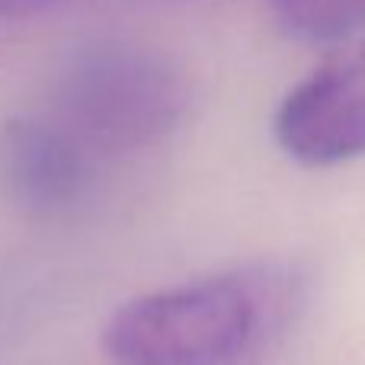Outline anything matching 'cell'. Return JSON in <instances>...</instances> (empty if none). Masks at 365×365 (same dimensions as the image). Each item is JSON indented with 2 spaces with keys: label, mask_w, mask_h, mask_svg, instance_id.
Segmentation results:
<instances>
[{
  "label": "cell",
  "mask_w": 365,
  "mask_h": 365,
  "mask_svg": "<svg viewBox=\"0 0 365 365\" xmlns=\"http://www.w3.org/2000/svg\"><path fill=\"white\" fill-rule=\"evenodd\" d=\"M58 119L103 151L158 145L189 109V83L173 61L135 42L81 48L58 77Z\"/></svg>",
  "instance_id": "2"
},
{
  "label": "cell",
  "mask_w": 365,
  "mask_h": 365,
  "mask_svg": "<svg viewBox=\"0 0 365 365\" xmlns=\"http://www.w3.org/2000/svg\"><path fill=\"white\" fill-rule=\"evenodd\" d=\"M272 132L279 148L304 167L365 158V38L285 96Z\"/></svg>",
  "instance_id": "3"
},
{
  "label": "cell",
  "mask_w": 365,
  "mask_h": 365,
  "mask_svg": "<svg viewBox=\"0 0 365 365\" xmlns=\"http://www.w3.org/2000/svg\"><path fill=\"white\" fill-rule=\"evenodd\" d=\"M298 298L282 266H247L125 302L103 330L113 365H247L289 324Z\"/></svg>",
  "instance_id": "1"
},
{
  "label": "cell",
  "mask_w": 365,
  "mask_h": 365,
  "mask_svg": "<svg viewBox=\"0 0 365 365\" xmlns=\"http://www.w3.org/2000/svg\"><path fill=\"white\" fill-rule=\"evenodd\" d=\"M64 0H0V16H38V13L55 10Z\"/></svg>",
  "instance_id": "6"
},
{
  "label": "cell",
  "mask_w": 365,
  "mask_h": 365,
  "mask_svg": "<svg viewBox=\"0 0 365 365\" xmlns=\"http://www.w3.org/2000/svg\"><path fill=\"white\" fill-rule=\"evenodd\" d=\"M90 182V145L61 119L19 115L0 128V186L23 212L61 215Z\"/></svg>",
  "instance_id": "4"
},
{
  "label": "cell",
  "mask_w": 365,
  "mask_h": 365,
  "mask_svg": "<svg viewBox=\"0 0 365 365\" xmlns=\"http://www.w3.org/2000/svg\"><path fill=\"white\" fill-rule=\"evenodd\" d=\"M285 36L304 45L346 42L365 29V0H269Z\"/></svg>",
  "instance_id": "5"
}]
</instances>
